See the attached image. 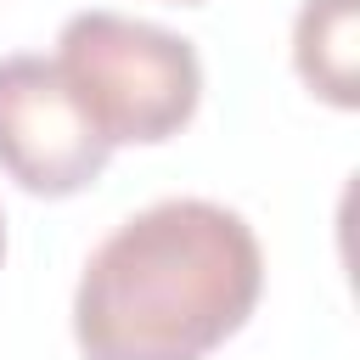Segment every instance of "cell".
<instances>
[{
    "label": "cell",
    "instance_id": "6da1fadb",
    "mask_svg": "<svg viewBox=\"0 0 360 360\" xmlns=\"http://www.w3.org/2000/svg\"><path fill=\"white\" fill-rule=\"evenodd\" d=\"M264 287L253 225L208 197L129 214L84 264L73 343L84 360H208L248 326Z\"/></svg>",
    "mask_w": 360,
    "mask_h": 360
},
{
    "label": "cell",
    "instance_id": "7a4b0ae2",
    "mask_svg": "<svg viewBox=\"0 0 360 360\" xmlns=\"http://www.w3.org/2000/svg\"><path fill=\"white\" fill-rule=\"evenodd\" d=\"M51 62L107 146H158L180 135L202 101L191 39L124 11H73Z\"/></svg>",
    "mask_w": 360,
    "mask_h": 360
},
{
    "label": "cell",
    "instance_id": "3957f363",
    "mask_svg": "<svg viewBox=\"0 0 360 360\" xmlns=\"http://www.w3.org/2000/svg\"><path fill=\"white\" fill-rule=\"evenodd\" d=\"M112 146L73 101L51 56H0V169L34 197L96 186Z\"/></svg>",
    "mask_w": 360,
    "mask_h": 360
},
{
    "label": "cell",
    "instance_id": "277c9868",
    "mask_svg": "<svg viewBox=\"0 0 360 360\" xmlns=\"http://www.w3.org/2000/svg\"><path fill=\"white\" fill-rule=\"evenodd\" d=\"M354 17H360V0H304V11L292 22L298 79L332 107L360 101V90H354V34H360Z\"/></svg>",
    "mask_w": 360,
    "mask_h": 360
},
{
    "label": "cell",
    "instance_id": "5b68a950",
    "mask_svg": "<svg viewBox=\"0 0 360 360\" xmlns=\"http://www.w3.org/2000/svg\"><path fill=\"white\" fill-rule=\"evenodd\" d=\"M0 259H6V219H0Z\"/></svg>",
    "mask_w": 360,
    "mask_h": 360
},
{
    "label": "cell",
    "instance_id": "8992f818",
    "mask_svg": "<svg viewBox=\"0 0 360 360\" xmlns=\"http://www.w3.org/2000/svg\"><path fill=\"white\" fill-rule=\"evenodd\" d=\"M174 6H197V0H174Z\"/></svg>",
    "mask_w": 360,
    "mask_h": 360
}]
</instances>
